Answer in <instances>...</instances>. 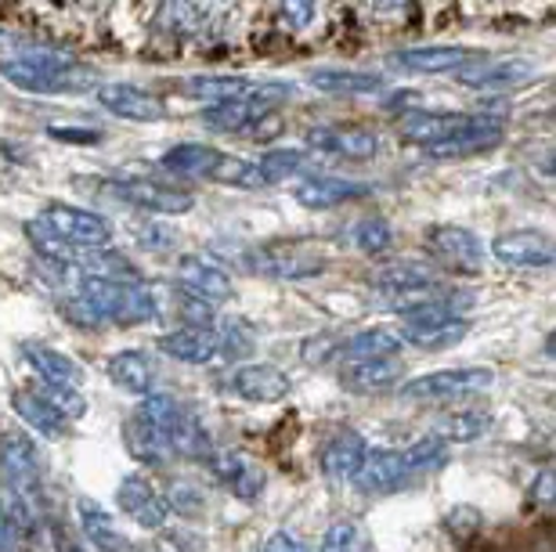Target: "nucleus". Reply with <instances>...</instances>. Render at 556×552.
<instances>
[{
	"mask_svg": "<svg viewBox=\"0 0 556 552\" xmlns=\"http://www.w3.org/2000/svg\"><path fill=\"white\" fill-rule=\"evenodd\" d=\"M210 178L217 184H228V188H264L257 163L242 159V156H228V152H220V159H217V167L210 170Z\"/></svg>",
	"mask_w": 556,
	"mask_h": 552,
	"instance_id": "obj_37",
	"label": "nucleus"
},
{
	"mask_svg": "<svg viewBox=\"0 0 556 552\" xmlns=\"http://www.w3.org/2000/svg\"><path fill=\"white\" fill-rule=\"evenodd\" d=\"M225 390L242 397V401H253V405H275V401H282V397H289L293 380H289L278 365L253 361V365H239L225 375Z\"/></svg>",
	"mask_w": 556,
	"mask_h": 552,
	"instance_id": "obj_10",
	"label": "nucleus"
},
{
	"mask_svg": "<svg viewBox=\"0 0 556 552\" xmlns=\"http://www.w3.org/2000/svg\"><path fill=\"white\" fill-rule=\"evenodd\" d=\"M315 11H318V0H278V15L289 29H304L315 22Z\"/></svg>",
	"mask_w": 556,
	"mask_h": 552,
	"instance_id": "obj_43",
	"label": "nucleus"
},
{
	"mask_svg": "<svg viewBox=\"0 0 556 552\" xmlns=\"http://www.w3.org/2000/svg\"><path fill=\"white\" fill-rule=\"evenodd\" d=\"M76 516H80V535L87 545L98 552H130V538L119 531L113 513H105L94 499H76Z\"/></svg>",
	"mask_w": 556,
	"mask_h": 552,
	"instance_id": "obj_21",
	"label": "nucleus"
},
{
	"mask_svg": "<svg viewBox=\"0 0 556 552\" xmlns=\"http://www.w3.org/2000/svg\"><path fill=\"white\" fill-rule=\"evenodd\" d=\"M531 502L535 505H542V510H549L553 505V499H556V477H553V470L546 466V470H539V477H535V484H531Z\"/></svg>",
	"mask_w": 556,
	"mask_h": 552,
	"instance_id": "obj_46",
	"label": "nucleus"
},
{
	"mask_svg": "<svg viewBox=\"0 0 556 552\" xmlns=\"http://www.w3.org/2000/svg\"><path fill=\"white\" fill-rule=\"evenodd\" d=\"M408 145L441 149L466 138H503V119L495 113H408L402 119Z\"/></svg>",
	"mask_w": 556,
	"mask_h": 552,
	"instance_id": "obj_2",
	"label": "nucleus"
},
{
	"mask_svg": "<svg viewBox=\"0 0 556 552\" xmlns=\"http://www.w3.org/2000/svg\"><path fill=\"white\" fill-rule=\"evenodd\" d=\"M11 408L18 412V419L26 423L29 429H37L40 437L48 440H59L65 434V423L59 415H54V408L43 401L40 394H29V390H18L15 397H11Z\"/></svg>",
	"mask_w": 556,
	"mask_h": 552,
	"instance_id": "obj_32",
	"label": "nucleus"
},
{
	"mask_svg": "<svg viewBox=\"0 0 556 552\" xmlns=\"http://www.w3.org/2000/svg\"><path fill=\"white\" fill-rule=\"evenodd\" d=\"M217 336H220V355H225V358H250L253 347H257L253 333H250V329H242V325H228L225 333H217Z\"/></svg>",
	"mask_w": 556,
	"mask_h": 552,
	"instance_id": "obj_41",
	"label": "nucleus"
},
{
	"mask_svg": "<svg viewBox=\"0 0 556 552\" xmlns=\"http://www.w3.org/2000/svg\"><path fill=\"white\" fill-rule=\"evenodd\" d=\"M492 257L498 264H506V268L531 271V268H549L556 257V246L546 231L517 228V231H503V235L492 242Z\"/></svg>",
	"mask_w": 556,
	"mask_h": 552,
	"instance_id": "obj_11",
	"label": "nucleus"
},
{
	"mask_svg": "<svg viewBox=\"0 0 556 552\" xmlns=\"http://www.w3.org/2000/svg\"><path fill=\"white\" fill-rule=\"evenodd\" d=\"M138 415L166 437V445L174 448V455H206V437L192 412L174 401L170 394H144V401L138 405Z\"/></svg>",
	"mask_w": 556,
	"mask_h": 552,
	"instance_id": "obj_4",
	"label": "nucleus"
},
{
	"mask_svg": "<svg viewBox=\"0 0 556 552\" xmlns=\"http://www.w3.org/2000/svg\"><path fill=\"white\" fill-rule=\"evenodd\" d=\"M427 253L455 274H477L484 268V242L459 224H433L427 231Z\"/></svg>",
	"mask_w": 556,
	"mask_h": 552,
	"instance_id": "obj_7",
	"label": "nucleus"
},
{
	"mask_svg": "<svg viewBox=\"0 0 556 552\" xmlns=\"http://www.w3.org/2000/svg\"><path fill=\"white\" fill-rule=\"evenodd\" d=\"M365 451H369V445H365V437L358 434V429H340V434L321 448V470H326L329 480L351 484L354 477H358Z\"/></svg>",
	"mask_w": 556,
	"mask_h": 552,
	"instance_id": "obj_22",
	"label": "nucleus"
},
{
	"mask_svg": "<svg viewBox=\"0 0 556 552\" xmlns=\"http://www.w3.org/2000/svg\"><path fill=\"white\" fill-rule=\"evenodd\" d=\"M351 484H358V491H369V495H391V491L408 488L413 477H408V466L397 448H369L358 477Z\"/></svg>",
	"mask_w": 556,
	"mask_h": 552,
	"instance_id": "obj_17",
	"label": "nucleus"
},
{
	"mask_svg": "<svg viewBox=\"0 0 556 552\" xmlns=\"http://www.w3.org/2000/svg\"><path fill=\"white\" fill-rule=\"evenodd\" d=\"M51 538H54V549L59 552H91V545H87L84 538H76L73 527H65V524H54Z\"/></svg>",
	"mask_w": 556,
	"mask_h": 552,
	"instance_id": "obj_47",
	"label": "nucleus"
},
{
	"mask_svg": "<svg viewBox=\"0 0 556 552\" xmlns=\"http://www.w3.org/2000/svg\"><path fill=\"white\" fill-rule=\"evenodd\" d=\"M402 459H405V466H408V477L419 480V477H430V473H438L444 462H448V445H444L441 437H422L416 440L413 448H405L402 451Z\"/></svg>",
	"mask_w": 556,
	"mask_h": 552,
	"instance_id": "obj_35",
	"label": "nucleus"
},
{
	"mask_svg": "<svg viewBox=\"0 0 556 552\" xmlns=\"http://www.w3.org/2000/svg\"><path fill=\"white\" fill-rule=\"evenodd\" d=\"M394 62L408 73H459L463 65L473 62L470 48H455V43H427V48H405L394 54Z\"/></svg>",
	"mask_w": 556,
	"mask_h": 552,
	"instance_id": "obj_19",
	"label": "nucleus"
},
{
	"mask_svg": "<svg viewBox=\"0 0 556 552\" xmlns=\"http://www.w3.org/2000/svg\"><path fill=\"white\" fill-rule=\"evenodd\" d=\"M413 0H372V8L380 11V15H394V11H405Z\"/></svg>",
	"mask_w": 556,
	"mask_h": 552,
	"instance_id": "obj_50",
	"label": "nucleus"
},
{
	"mask_svg": "<svg viewBox=\"0 0 556 552\" xmlns=\"http://www.w3.org/2000/svg\"><path fill=\"white\" fill-rule=\"evenodd\" d=\"M257 167H261L264 184H278V181H289V178L307 174L311 156L300 149H271V152H264V159L257 163Z\"/></svg>",
	"mask_w": 556,
	"mask_h": 552,
	"instance_id": "obj_34",
	"label": "nucleus"
},
{
	"mask_svg": "<svg viewBox=\"0 0 556 552\" xmlns=\"http://www.w3.org/2000/svg\"><path fill=\"white\" fill-rule=\"evenodd\" d=\"M261 552H307V545L300 542L296 535H289V531H275L268 542L261 545Z\"/></svg>",
	"mask_w": 556,
	"mask_h": 552,
	"instance_id": "obj_49",
	"label": "nucleus"
},
{
	"mask_svg": "<svg viewBox=\"0 0 556 552\" xmlns=\"http://www.w3.org/2000/svg\"><path fill=\"white\" fill-rule=\"evenodd\" d=\"M22 358L29 361L33 372L40 375L43 386H80L84 383V369L76 365L70 355H62V350L54 347H43V344H26L22 347Z\"/></svg>",
	"mask_w": 556,
	"mask_h": 552,
	"instance_id": "obj_25",
	"label": "nucleus"
},
{
	"mask_svg": "<svg viewBox=\"0 0 556 552\" xmlns=\"http://www.w3.org/2000/svg\"><path fill=\"white\" fill-rule=\"evenodd\" d=\"M402 361L397 358H380V361H354V365H343L340 372V386L351 394H383L394 390L397 380H402Z\"/></svg>",
	"mask_w": 556,
	"mask_h": 552,
	"instance_id": "obj_23",
	"label": "nucleus"
},
{
	"mask_svg": "<svg viewBox=\"0 0 556 552\" xmlns=\"http://www.w3.org/2000/svg\"><path fill=\"white\" fill-rule=\"evenodd\" d=\"M124 445L127 451L135 455L138 462H144V466H166L174 455V448L166 445V437L155 429L149 419H141L138 412L127 419V426H124Z\"/></svg>",
	"mask_w": 556,
	"mask_h": 552,
	"instance_id": "obj_27",
	"label": "nucleus"
},
{
	"mask_svg": "<svg viewBox=\"0 0 556 552\" xmlns=\"http://www.w3.org/2000/svg\"><path fill=\"white\" fill-rule=\"evenodd\" d=\"M48 138L70 141V145H98V141H102V130H87V127H48Z\"/></svg>",
	"mask_w": 556,
	"mask_h": 552,
	"instance_id": "obj_45",
	"label": "nucleus"
},
{
	"mask_svg": "<svg viewBox=\"0 0 556 552\" xmlns=\"http://www.w3.org/2000/svg\"><path fill=\"white\" fill-rule=\"evenodd\" d=\"M397 350H402V336H397L394 329L376 325V329H362V333L340 339L337 361L340 365H354V361H380V358H397Z\"/></svg>",
	"mask_w": 556,
	"mask_h": 552,
	"instance_id": "obj_24",
	"label": "nucleus"
},
{
	"mask_svg": "<svg viewBox=\"0 0 556 552\" xmlns=\"http://www.w3.org/2000/svg\"><path fill=\"white\" fill-rule=\"evenodd\" d=\"M0 37H4V33H0Z\"/></svg>",
	"mask_w": 556,
	"mask_h": 552,
	"instance_id": "obj_51",
	"label": "nucleus"
},
{
	"mask_svg": "<svg viewBox=\"0 0 556 552\" xmlns=\"http://www.w3.org/2000/svg\"><path fill=\"white\" fill-rule=\"evenodd\" d=\"M264 113H271V108H261L253 102H225V105H210L203 113V124L220 130V134H250L253 124Z\"/></svg>",
	"mask_w": 556,
	"mask_h": 552,
	"instance_id": "obj_33",
	"label": "nucleus"
},
{
	"mask_svg": "<svg viewBox=\"0 0 556 552\" xmlns=\"http://www.w3.org/2000/svg\"><path fill=\"white\" fill-rule=\"evenodd\" d=\"M495 383L492 369H441V372H427L416 375L402 386L405 401H419V405H455L466 401V397L484 394L488 386Z\"/></svg>",
	"mask_w": 556,
	"mask_h": 552,
	"instance_id": "obj_3",
	"label": "nucleus"
},
{
	"mask_svg": "<svg viewBox=\"0 0 556 552\" xmlns=\"http://www.w3.org/2000/svg\"><path fill=\"white\" fill-rule=\"evenodd\" d=\"M307 84L315 91H326V94H380L387 80L380 73H365V69H311L307 73Z\"/></svg>",
	"mask_w": 556,
	"mask_h": 552,
	"instance_id": "obj_26",
	"label": "nucleus"
},
{
	"mask_svg": "<svg viewBox=\"0 0 556 552\" xmlns=\"http://www.w3.org/2000/svg\"><path fill=\"white\" fill-rule=\"evenodd\" d=\"M37 394L54 408V415H59L62 423H73V419H80L87 412V397L80 390H73V386H43Z\"/></svg>",
	"mask_w": 556,
	"mask_h": 552,
	"instance_id": "obj_40",
	"label": "nucleus"
},
{
	"mask_svg": "<svg viewBox=\"0 0 556 552\" xmlns=\"http://www.w3.org/2000/svg\"><path fill=\"white\" fill-rule=\"evenodd\" d=\"M477 527H481V513L473 510V505H459V510H452L448 513V531L455 535V538H470Z\"/></svg>",
	"mask_w": 556,
	"mask_h": 552,
	"instance_id": "obj_44",
	"label": "nucleus"
},
{
	"mask_svg": "<svg viewBox=\"0 0 556 552\" xmlns=\"http://www.w3.org/2000/svg\"><path fill=\"white\" fill-rule=\"evenodd\" d=\"M94 98L105 113H113L119 119H130V124H160V119L166 116L160 98L141 91V87H135V84H102L94 91Z\"/></svg>",
	"mask_w": 556,
	"mask_h": 552,
	"instance_id": "obj_15",
	"label": "nucleus"
},
{
	"mask_svg": "<svg viewBox=\"0 0 556 552\" xmlns=\"http://www.w3.org/2000/svg\"><path fill=\"white\" fill-rule=\"evenodd\" d=\"M321 552H369V535L362 531V524L340 521L321 538Z\"/></svg>",
	"mask_w": 556,
	"mask_h": 552,
	"instance_id": "obj_39",
	"label": "nucleus"
},
{
	"mask_svg": "<svg viewBox=\"0 0 556 552\" xmlns=\"http://www.w3.org/2000/svg\"><path fill=\"white\" fill-rule=\"evenodd\" d=\"M177 290L185 296H192V300L206 304V307H217V304H228L231 296H236V282H231V274L220 268L217 260L210 257H181L177 260Z\"/></svg>",
	"mask_w": 556,
	"mask_h": 552,
	"instance_id": "obj_8",
	"label": "nucleus"
},
{
	"mask_svg": "<svg viewBox=\"0 0 556 552\" xmlns=\"http://www.w3.org/2000/svg\"><path fill=\"white\" fill-rule=\"evenodd\" d=\"M253 271L275 282H307L326 271V257L307 246H268L253 253Z\"/></svg>",
	"mask_w": 556,
	"mask_h": 552,
	"instance_id": "obj_9",
	"label": "nucleus"
},
{
	"mask_svg": "<svg viewBox=\"0 0 556 552\" xmlns=\"http://www.w3.org/2000/svg\"><path fill=\"white\" fill-rule=\"evenodd\" d=\"M217 159H220V149L203 145V141H185V145H174L163 152L160 167L170 174H181V178H210Z\"/></svg>",
	"mask_w": 556,
	"mask_h": 552,
	"instance_id": "obj_29",
	"label": "nucleus"
},
{
	"mask_svg": "<svg viewBox=\"0 0 556 552\" xmlns=\"http://www.w3.org/2000/svg\"><path fill=\"white\" fill-rule=\"evenodd\" d=\"M337 355H340V336H315L300 350V358H304L311 369L329 365V361H337Z\"/></svg>",
	"mask_w": 556,
	"mask_h": 552,
	"instance_id": "obj_42",
	"label": "nucleus"
},
{
	"mask_svg": "<svg viewBox=\"0 0 556 552\" xmlns=\"http://www.w3.org/2000/svg\"><path fill=\"white\" fill-rule=\"evenodd\" d=\"M488 429H492V415L484 408H459L433 423V437H441L444 445H470V440H481Z\"/></svg>",
	"mask_w": 556,
	"mask_h": 552,
	"instance_id": "obj_30",
	"label": "nucleus"
},
{
	"mask_svg": "<svg viewBox=\"0 0 556 552\" xmlns=\"http://www.w3.org/2000/svg\"><path fill=\"white\" fill-rule=\"evenodd\" d=\"M160 355L185 361V365H210L214 358H220V336L214 329H174L155 339Z\"/></svg>",
	"mask_w": 556,
	"mask_h": 552,
	"instance_id": "obj_18",
	"label": "nucleus"
},
{
	"mask_svg": "<svg viewBox=\"0 0 556 552\" xmlns=\"http://www.w3.org/2000/svg\"><path fill=\"white\" fill-rule=\"evenodd\" d=\"M466 336H470V318H448V322L433 325H405L402 344H413L419 350H448Z\"/></svg>",
	"mask_w": 556,
	"mask_h": 552,
	"instance_id": "obj_31",
	"label": "nucleus"
},
{
	"mask_svg": "<svg viewBox=\"0 0 556 552\" xmlns=\"http://www.w3.org/2000/svg\"><path fill=\"white\" fill-rule=\"evenodd\" d=\"M535 65L525 59H503V62H470L459 69V84L477 87V91H506L514 84L531 80Z\"/></svg>",
	"mask_w": 556,
	"mask_h": 552,
	"instance_id": "obj_20",
	"label": "nucleus"
},
{
	"mask_svg": "<svg viewBox=\"0 0 556 552\" xmlns=\"http://www.w3.org/2000/svg\"><path fill=\"white\" fill-rule=\"evenodd\" d=\"M348 239L354 242V249L369 253V257H380V253H387L394 246V231L391 224H387L383 217H365V220H354Z\"/></svg>",
	"mask_w": 556,
	"mask_h": 552,
	"instance_id": "obj_36",
	"label": "nucleus"
},
{
	"mask_svg": "<svg viewBox=\"0 0 556 552\" xmlns=\"http://www.w3.org/2000/svg\"><path fill=\"white\" fill-rule=\"evenodd\" d=\"M372 188L365 181H348V178H332V174H304L293 184V198L307 209H337L343 203L369 195Z\"/></svg>",
	"mask_w": 556,
	"mask_h": 552,
	"instance_id": "obj_16",
	"label": "nucleus"
},
{
	"mask_svg": "<svg viewBox=\"0 0 556 552\" xmlns=\"http://www.w3.org/2000/svg\"><path fill=\"white\" fill-rule=\"evenodd\" d=\"M109 380H113L119 390H127V394H152V383H155V365H152V358L144 355V350H119V355L109 358Z\"/></svg>",
	"mask_w": 556,
	"mask_h": 552,
	"instance_id": "obj_28",
	"label": "nucleus"
},
{
	"mask_svg": "<svg viewBox=\"0 0 556 552\" xmlns=\"http://www.w3.org/2000/svg\"><path fill=\"white\" fill-rule=\"evenodd\" d=\"M0 76L26 94H76L91 84V69L59 51H22L0 59Z\"/></svg>",
	"mask_w": 556,
	"mask_h": 552,
	"instance_id": "obj_1",
	"label": "nucleus"
},
{
	"mask_svg": "<svg viewBox=\"0 0 556 552\" xmlns=\"http://www.w3.org/2000/svg\"><path fill=\"white\" fill-rule=\"evenodd\" d=\"M116 505H119V510H124L138 527H144V531H160V527H163L166 521H170V505H166V499L152 488L149 480L138 477V473H127V477L119 480V488H116Z\"/></svg>",
	"mask_w": 556,
	"mask_h": 552,
	"instance_id": "obj_13",
	"label": "nucleus"
},
{
	"mask_svg": "<svg viewBox=\"0 0 556 552\" xmlns=\"http://www.w3.org/2000/svg\"><path fill=\"white\" fill-rule=\"evenodd\" d=\"M40 224L51 228L62 242H70L73 249H102L113 239V224L105 217L70 203H48L40 214Z\"/></svg>",
	"mask_w": 556,
	"mask_h": 552,
	"instance_id": "obj_5",
	"label": "nucleus"
},
{
	"mask_svg": "<svg viewBox=\"0 0 556 552\" xmlns=\"http://www.w3.org/2000/svg\"><path fill=\"white\" fill-rule=\"evenodd\" d=\"M307 145L318 152H332V156H340V159L369 163L376 152H380V138H376L369 127H358V124H332V127L311 130Z\"/></svg>",
	"mask_w": 556,
	"mask_h": 552,
	"instance_id": "obj_14",
	"label": "nucleus"
},
{
	"mask_svg": "<svg viewBox=\"0 0 556 552\" xmlns=\"http://www.w3.org/2000/svg\"><path fill=\"white\" fill-rule=\"evenodd\" d=\"M206 466H210V473H214V480L225 484V488L242 502H257L264 495V484H268L264 480V473L236 448L206 451Z\"/></svg>",
	"mask_w": 556,
	"mask_h": 552,
	"instance_id": "obj_12",
	"label": "nucleus"
},
{
	"mask_svg": "<svg viewBox=\"0 0 556 552\" xmlns=\"http://www.w3.org/2000/svg\"><path fill=\"white\" fill-rule=\"evenodd\" d=\"M15 521H11V510H8V495L0 491V552H11L15 549Z\"/></svg>",
	"mask_w": 556,
	"mask_h": 552,
	"instance_id": "obj_48",
	"label": "nucleus"
},
{
	"mask_svg": "<svg viewBox=\"0 0 556 552\" xmlns=\"http://www.w3.org/2000/svg\"><path fill=\"white\" fill-rule=\"evenodd\" d=\"M105 188L119 198V203L138 206L144 214H160V217H181L195 206L192 192L152 181V178H124V181H109Z\"/></svg>",
	"mask_w": 556,
	"mask_h": 552,
	"instance_id": "obj_6",
	"label": "nucleus"
},
{
	"mask_svg": "<svg viewBox=\"0 0 556 552\" xmlns=\"http://www.w3.org/2000/svg\"><path fill=\"white\" fill-rule=\"evenodd\" d=\"M160 22L166 29H174V33H195V29H203V8L195 4V0H163V8H160Z\"/></svg>",
	"mask_w": 556,
	"mask_h": 552,
	"instance_id": "obj_38",
	"label": "nucleus"
}]
</instances>
